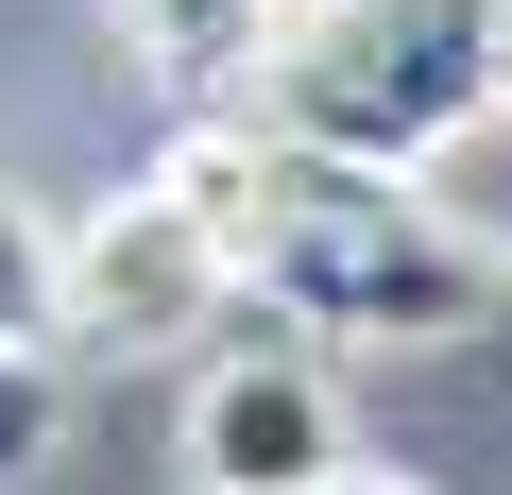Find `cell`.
<instances>
[{"instance_id": "6da1fadb", "label": "cell", "mask_w": 512, "mask_h": 495, "mask_svg": "<svg viewBox=\"0 0 512 495\" xmlns=\"http://www.w3.org/2000/svg\"><path fill=\"white\" fill-rule=\"evenodd\" d=\"M239 291H274L308 342H478L495 325V257L410 205L393 171H325V154H256V222H239Z\"/></svg>"}, {"instance_id": "7a4b0ae2", "label": "cell", "mask_w": 512, "mask_h": 495, "mask_svg": "<svg viewBox=\"0 0 512 495\" xmlns=\"http://www.w3.org/2000/svg\"><path fill=\"white\" fill-rule=\"evenodd\" d=\"M495 120V0H308L256 52V137L325 171H444Z\"/></svg>"}, {"instance_id": "3957f363", "label": "cell", "mask_w": 512, "mask_h": 495, "mask_svg": "<svg viewBox=\"0 0 512 495\" xmlns=\"http://www.w3.org/2000/svg\"><path fill=\"white\" fill-rule=\"evenodd\" d=\"M222 291H239V257H222V239H205L171 188H120L103 222H69V342L154 359V342H188Z\"/></svg>"}, {"instance_id": "277c9868", "label": "cell", "mask_w": 512, "mask_h": 495, "mask_svg": "<svg viewBox=\"0 0 512 495\" xmlns=\"http://www.w3.org/2000/svg\"><path fill=\"white\" fill-rule=\"evenodd\" d=\"M325 478H342V393L308 359L256 342L188 393V495H325Z\"/></svg>"}, {"instance_id": "5b68a950", "label": "cell", "mask_w": 512, "mask_h": 495, "mask_svg": "<svg viewBox=\"0 0 512 495\" xmlns=\"http://www.w3.org/2000/svg\"><path fill=\"white\" fill-rule=\"evenodd\" d=\"M120 35L171 86H256V52L291 35V0H120Z\"/></svg>"}, {"instance_id": "8992f818", "label": "cell", "mask_w": 512, "mask_h": 495, "mask_svg": "<svg viewBox=\"0 0 512 495\" xmlns=\"http://www.w3.org/2000/svg\"><path fill=\"white\" fill-rule=\"evenodd\" d=\"M0 342H35V359L69 342V239H52L18 188H0Z\"/></svg>"}, {"instance_id": "52a82bcc", "label": "cell", "mask_w": 512, "mask_h": 495, "mask_svg": "<svg viewBox=\"0 0 512 495\" xmlns=\"http://www.w3.org/2000/svg\"><path fill=\"white\" fill-rule=\"evenodd\" d=\"M52 427H69V376H52L35 342H0V478H35V461H52Z\"/></svg>"}, {"instance_id": "ba28073f", "label": "cell", "mask_w": 512, "mask_h": 495, "mask_svg": "<svg viewBox=\"0 0 512 495\" xmlns=\"http://www.w3.org/2000/svg\"><path fill=\"white\" fill-rule=\"evenodd\" d=\"M325 495H427V478H376V461H342V478H325Z\"/></svg>"}, {"instance_id": "9c48e42d", "label": "cell", "mask_w": 512, "mask_h": 495, "mask_svg": "<svg viewBox=\"0 0 512 495\" xmlns=\"http://www.w3.org/2000/svg\"><path fill=\"white\" fill-rule=\"evenodd\" d=\"M495 103H512V0H495Z\"/></svg>"}]
</instances>
